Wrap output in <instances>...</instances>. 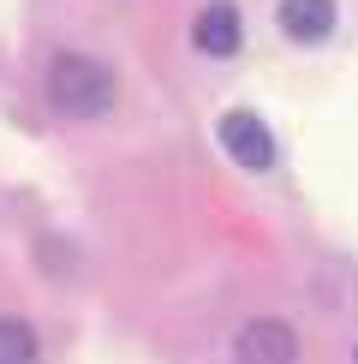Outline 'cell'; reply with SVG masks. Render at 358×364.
Returning a JSON list of instances; mask_svg holds the SVG:
<instances>
[{
    "mask_svg": "<svg viewBox=\"0 0 358 364\" xmlns=\"http://www.w3.org/2000/svg\"><path fill=\"white\" fill-rule=\"evenodd\" d=\"M233 358L239 364H298V335L287 323H275V316H257V323L239 328Z\"/></svg>",
    "mask_w": 358,
    "mask_h": 364,
    "instance_id": "3",
    "label": "cell"
},
{
    "mask_svg": "<svg viewBox=\"0 0 358 364\" xmlns=\"http://www.w3.org/2000/svg\"><path fill=\"white\" fill-rule=\"evenodd\" d=\"M191 42H197L203 54H215V60H227L239 54V42H245V24H239V6L233 0H209V6L191 18Z\"/></svg>",
    "mask_w": 358,
    "mask_h": 364,
    "instance_id": "4",
    "label": "cell"
},
{
    "mask_svg": "<svg viewBox=\"0 0 358 364\" xmlns=\"http://www.w3.org/2000/svg\"><path fill=\"white\" fill-rule=\"evenodd\" d=\"M221 149H227L239 168H251V173H263L268 161H275V138H268V126L251 108L221 114Z\"/></svg>",
    "mask_w": 358,
    "mask_h": 364,
    "instance_id": "2",
    "label": "cell"
},
{
    "mask_svg": "<svg viewBox=\"0 0 358 364\" xmlns=\"http://www.w3.org/2000/svg\"><path fill=\"white\" fill-rule=\"evenodd\" d=\"M0 364H36V335L18 316H0Z\"/></svg>",
    "mask_w": 358,
    "mask_h": 364,
    "instance_id": "6",
    "label": "cell"
},
{
    "mask_svg": "<svg viewBox=\"0 0 358 364\" xmlns=\"http://www.w3.org/2000/svg\"><path fill=\"white\" fill-rule=\"evenodd\" d=\"M281 36L293 42H322L335 30V0H281Z\"/></svg>",
    "mask_w": 358,
    "mask_h": 364,
    "instance_id": "5",
    "label": "cell"
},
{
    "mask_svg": "<svg viewBox=\"0 0 358 364\" xmlns=\"http://www.w3.org/2000/svg\"><path fill=\"white\" fill-rule=\"evenodd\" d=\"M114 96H119V84H114L108 60H96V54H54V66H48V102L60 114L102 119L114 108Z\"/></svg>",
    "mask_w": 358,
    "mask_h": 364,
    "instance_id": "1",
    "label": "cell"
}]
</instances>
